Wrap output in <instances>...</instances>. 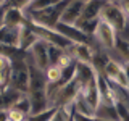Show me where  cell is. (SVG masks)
<instances>
[{"instance_id": "1", "label": "cell", "mask_w": 129, "mask_h": 121, "mask_svg": "<svg viewBox=\"0 0 129 121\" xmlns=\"http://www.w3.org/2000/svg\"><path fill=\"white\" fill-rule=\"evenodd\" d=\"M107 3H108V0H86L82 13H81V18L78 19V23H76V27H78L82 34L92 37Z\"/></svg>"}, {"instance_id": "2", "label": "cell", "mask_w": 129, "mask_h": 121, "mask_svg": "<svg viewBox=\"0 0 129 121\" xmlns=\"http://www.w3.org/2000/svg\"><path fill=\"white\" fill-rule=\"evenodd\" d=\"M8 87L18 94H27V90H29V65H27L26 56H11V76Z\"/></svg>"}, {"instance_id": "3", "label": "cell", "mask_w": 129, "mask_h": 121, "mask_svg": "<svg viewBox=\"0 0 129 121\" xmlns=\"http://www.w3.org/2000/svg\"><path fill=\"white\" fill-rule=\"evenodd\" d=\"M92 39L107 52H113L116 47V40H118V32L115 31V27L110 23H107L103 18H100Z\"/></svg>"}, {"instance_id": "4", "label": "cell", "mask_w": 129, "mask_h": 121, "mask_svg": "<svg viewBox=\"0 0 129 121\" xmlns=\"http://www.w3.org/2000/svg\"><path fill=\"white\" fill-rule=\"evenodd\" d=\"M100 18H103L107 23H110L113 27H115V31L119 32L126 27V24H127V16L124 15V11L119 8V5L116 2H113V0H108V3L105 5L103 8V11H102V16Z\"/></svg>"}, {"instance_id": "5", "label": "cell", "mask_w": 129, "mask_h": 121, "mask_svg": "<svg viewBox=\"0 0 129 121\" xmlns=\"http://www.w3.org/2000/svg\"><path fill=\"white\" fill-rule=\"evenodd\" d=\"M26 56H27L29 62H32L39 70H42V71H45L52 65L50 55H48V44L45 40H42V39H39L37 42L26 52Z\"/></svg>"}, {"instance_id": "6", "label": "cell", "mask_w": 129, "mask_h": 121, "mask_svg": "<svg viewBox=\"0 0 129 121\" xmlns=\"http://www.w3.org/2000/svg\"><path fill=\"white\" fill-rule=\"evenodd\" d=\"M84 3H86V0H68L58 23L68 24V26H76L78 19L81 18V13H82Z\"/></svg>"}, {"instance_id": "7", "label": "cell", "mask_w": 129, "mask_h": 121, "mask_svg": "<svg viewBox=\"0 0 129 121\" xmlns=\"http://www.w3.org/2000/svg\"><path fill=\"white\" fill-rule=\"evenodd\" d=\"M27 23V16L24 10L13 7H7L3 10L2 16V26H10V27H21Z\"/></svg>"}, {"instance_id": "8", "label": "cell", "mask_w": 129, "mask_h": 121, "mask_svg": "<svg viewBox=\"0 0 129 121\" xmlns=\"http://www.w3.org/2000/svg\"><path fill=\"white\" fill-rule=\"evenodd\" d=\"M66 53L76 63L90 65V62H92V45L90 44H73L66 50Z\"/></svg>"}, {"instance_id": "9", "label": "cell", "mask_w": 129, "mask_h": 121, "mask_svg": "<svg viewBox=\"0 0 129 121\" xmlns=\"http://www.w3.org/2000/svg\"><path fill=\"white\" fill-rule=\"evenodd\" d=\"M55 29L60 34H63L66 39H70L73 44H90V40H92V37L82 34L76 26H68V24H63V23H56Z\"/></svg>"}, {"instance_id": "10", "label": "cell", "mask_w": 129, "mask_h": 121, "mask_svg": "<svg viewBox=\"0 0 129 121\" xmlns=\"http://www.w3.org/2000/svg\"><path fill=\"white\" fill-rule=\"evenodd\" d=\"M19 37H21V27H0V47L19 48Z\"/></svg>"}, {"instance_id": "11", "label": "cell", "mask_w": 129, "mask_h": 121, "mask_svg": "<svg viewBox=\"0 0 129 121\" xmlns=\"http://www.w3.org/2000/svg\"><path fill=\"white\" fill-rule=\"evenodd\" d=\"M94 118L100 119V121H119V113L115 105H108V103L102 102L99 105V108L95 110Z\"/></svg>"}, {"instance_id": "12", "label": "cell", "mask_w": 129, "mask_h": 121, "mask_svg": "<svg viewBox=\"0 0 129 121\" xmlns=\"http://www.w3.org/2000/svg\"><path fill=\"white\" fill-rule=\"evenodd\" d=\"M63 0H32L29 2V7H27L26 13H36V11H42V10H47V8L53 7V5H58L61 3Z\"/></svg>"}, {"instance_id": "13", "label": "cell", "mask_w": 129, "mask_h": 121, "mask_svg": "<svg viewBox=\"0 0 129 121\" xmlns=\"http://www.w3.org/2000/svg\"><path fill=\"white\" fill-rule=\"evenodd\" d=\"M44 74H45V79H47L48 84H55V82H60V81H61V78H63V70L60 66H56L55 63H52L50 66L44 71Z\"/></svg>"}, {"instance_id": "14", "label": "cell", "mask_w": 129, "mask_h": 121, "mask_svg": "<svg viewBox=\"0 0 129 121\" xmlns=\"http://www.w3.org/2000/svg\"><path fill=\"white\" fill-rule=\"evenodd\" d=\"M74 111L70 108H55L48 121H73Z\"/></svg>"}, {"instance_id": "15", "label": "cell", "mask_w": 129, "mask_h": 121, "mask_svg": "<svg viewBox=\"0 0 129 121\" xmlns=\"http://www.w3.org/2000/svg\"><path fill=\"white\" fill-rule=\"evenodd\" d=\"M27 113H24L23 110H18V108L11 107L8 108V121H27Z\"/></svg>"}, {"instance_id": "16", "label": "cell", "mask_w": 129, "mask_h": 121, "mask_svg": "<svg viewBox=\"0 0 129 121\" xmlns=\"http://www.w3.org/2000/svg\"><path fill=\"white\" fill-rule=\"evenodd\" d=\"M0 73L11 76V58L2 52H0Z\"/></svg>"}, {"instance_id": "17", "label": "cell", "mask_w": 129, "mask_h": 121, "mask_svg": "<svg viewBox=\"0 0 129 121\" xmlns=\"http://www.w3.org/2000/svg\"><path fill=\"white\" fill-rule=\"evenodd\" d=\"M73 63H74V60H73L71 56L66 53V52H63V53L55 60V65H56V66H60L61 70H66V68H68V66H71Z\"/></svg>"}, {"instance_id": "18", "label": "cell", "mask_w": 129, "mask_h": 121, "mask_svg": "<svg viewBox=\"0 0 129 121\" xmlns=\"http://www.w3.org/2000/svg\"><path fill=\"white\" fill-rule=\"evenodd\" d=\"M55 108H48V110L39 113V115H29L27 116V121H48L52 116V113H53Z\"/></svg>"}, {"instance_id": "19", "label": "cell", "mask_w": 129, "mask_h": 121, "mask_svg": "<svg viewBox=\"0 0 129 121\" xmlns=\"http://www.w3.org/2000/svg\"><path fill=\"white\" fill-rule=\"evenodd\" d=\"M113 2H116L119 5V8L124 11V15L127 16V19H129V0H113Z\"/></svg>"}, {"instance_id": "20", "label": "cell", "mask_w": 129, "mask_h": 121, "mask_svg": "<svg viewBox=\"0 0 129 121\" xmlns=\"http://www.w3.org/2000/svg\"><path fill=\"white\" fill-rule=\"evenodd\" d=\"M0 121H8V108H0Z\"/></svg>"}, {"instance_id": "21", "label": "cell", "mask_w": 129, "mask_h": 121, "mask_svg": "<svg viewBox=\"0 0 129 121\" xmlns=\"http://www.w3.org/2000/svg\"><path fill=\"white\" fill-rule=\"evenodd\" d=\"M123 70H124V73H126V76H127V81H129V62L123 63Z\"/></svg>"}, {"instance_id": "22", "label": "cell", "mask_w": 129, "mask_h": 121, "mask_svg": "<svg viewBox=\"0 0 129 121\" xmlns=\"http://www.w3.org/2000/svg\"><path fill=\"white\" fill-rule=\"evenodd\" d=\"M7 3H8V0H0V8H3Z\"/></svg>"}, {"instance_id": "23", "label": "cell", "mask_w": 129, "mask_h": 121, "mask_svg": "<svg viewBox=\"0 0 129 121\" xmlns=\"http://www.w3.org/2000/svg\"><path fill=\"white\" fill-rule=\"evenodd\" d=\"M2 16H3V10L0 8V27H2Z\"/></svg>"}, {"instance_id": "24", "label": "cell", "mask_w": 129, "mask_h": 121, "mask_svg": "<svg viewBox=\"0 0 129 121\" xmlns=\"http://www.w3.org/2000/svg\"><path fill=\"white\" fill-rule=\"evenodd\" d=\"M27 2H32V0H27Z\"/></svg>"}]
</instances>
